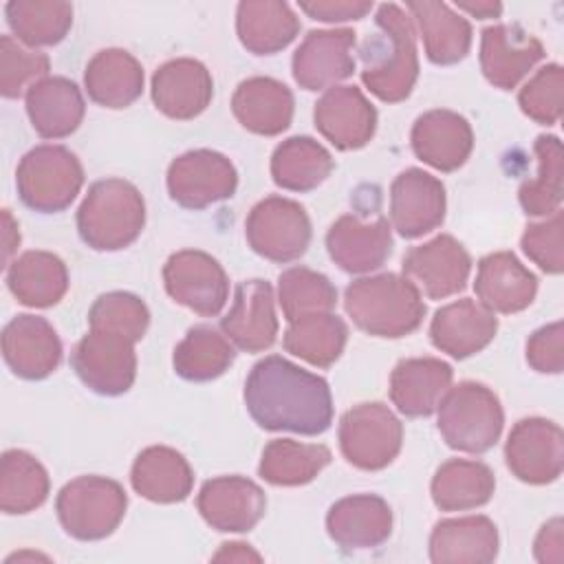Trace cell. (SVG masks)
I'll return each mask as SVG.
<instances>
[{"label": "cell", "instance_id": "ba28073f", "mask_svg": "<svg viewBox=\"0 0 564 564\" xmlns=\"http://www.w3.org/2000/svg\"><path fill=\"white\" fill-rule=\"evenodd\" d=\"M134 339L123 333L90 326L75 344L70 366L86 388L97 394L117 397L130 390L137 377Z\"/></svg>", "mask_w": 564, "mask_h": 564}, {"label": "cell", "instance_id": "c3c4849f", "mask_svg": "<svg viewBox=\"0 0 564 564\" xmlns=\"http://www.w3.org/2000/svg\"><path fill=\"white\" fill-rule=\"evenodd\" d=\"M562 88H564L562 66L546 64L520 88L518 104L529 119L542 126H553L562 117Z\"/></svg>", "mask_w": 564, "mask_h": 564}, {"label": "cell", "instance_id": "603a6c76", "mask_svg": "<svg viewBox=\"0 0 564 564\" xmlns=\"http://www.w3.org/2000/svg\"><path fill=\"white\" fill-rule=\"evenodd\" d=\"M212 95V75L198 59H170L152 75V101L170 119L187 121L198 117L209 106Z\"/></svg>", "mask_w": 564, "mask_h": 564}, {"label": "cell", "instance_id": "d6a6232c", "mask_svg": "<svg viewBox=\"0 0 564 564\" xmlns=\"http://www.w3.org/2000/svg\"><path fill=\"white\" fill-rule=\"evenodd\" d=\"M88 97L104 108H126L143 93V68L123 48H104L84 70Z\"/></svg>", "mask_w": 564, "mask_h": 564}, {"label": "cell", "instance_id": "b9f144b4", "mask_svg": "<svg viewBox=\"0 0 564 564\" xmlns=\"http://www.w3.org/2000/svg\"><path fill=\"white\" fill-rule=\"evenodd\" d=\"M48 474L42 463L24 449H7L0 458V509L4 513H29L48 498Z\"/></svg>", "mask_w": 564, "mask_h": 564}, {"label": "cell", "instance_id": "4316f807", "mask_svg": "<svg viewBox=\"0 0 564 564\" xmlns=\"http://www.w3.org/2000/svg\"><path fill=\"white\" fill-rule=\"evenodd\" d=\"M474 291L485 308L509 315L535 300L538 278L511 251H496L478 262Z\"/></svg>", "mask_w": 564, "mask_h": 564}, {"label": "cell", "instance_id": "d6986e66", "mask_svg": "<svg viewBox=\"0 0 564 564\" xmlns=\"http://www.w3.org/2000/svg\"><path fill=\"white\" fill-rule=\"evenodd\" d=\"M326 249L330 260L346 273L375 271L392 253L390 223L383 216L361 220L359 216L344 214L330 225Z\"/></svg>", "mask_w": 564, "mask_h": 564}, {"label": "cell", "instance_id": "7402d4cb", "mask_svg": "<svg viewBox=\"0 0 564 564\" xmlns=\"http://www.w3.org/2000/svg\"><path fill=\"white\" fill-rule=\"evenodd\" d=\"M223 335L245 352H260L273 346L278 317L273 289L267 280H245L236 286L234 304L220 319Z\"/></svg>", "mask_w": 564, "mask_h": 564}, {"label": "cell", "instance_id": "db71d44e", "mask_svg": "<svg viewBox=\"0 0 564 564\" xmlns=\"http://www.w3.org/2000/svg\"><path fill=\"white\" fill-rule=\"evenodd\" d=\"M214 560H229V562H260V555L256 551L249 549V544L242 542H231V544H223V549L214 555Z\"/></svg>", "mask_w": 564, "mask_h": 564}, {"label": "cell", "instance_id": "ab89813d", "mask_svg": "<svg viewBox=\"0 0 564 564\" xmlns=\"http://www.w3.org/2000/svg\"><path fill=\"white\" fill-rule=\"evenodd\" d=\"M7 24L24 46H53L73 26V4L62 0H11L4 4Z\"/></svg>", "mask_w": 564, "mask_h": 564}, {"label": "cell", "instance_id": "5bb4252c", "mask_svg": "<svg viewBox=\"0 0 564 564\" xmlns=\"http://www.w3.org/2000/svg\"><path fill=\"white\" fill-rule=\"evenodd\" d=\"M403 273L430 300H443L465 289L471 271L467 249L449 234L412 247L403 258Z\"/></svg>", "mask_w": 564, "mask_h": 564}, {"label": "cell", "instance_id": "9f6ffc18", "mask_svg": "<svg viewBox=\"0 0 564 564\" xmlns=\"http://www.w3.org/2000/svg\"><path fill=\"white\" fill-rule=\"evenodd\" d=\"M2 216H4V258H9V253L20 242V231L15 229V223H13L11 214H9V209H2Z\"/></svg>", "mask_w": 564, "mask_h": 564}, {"label": "cell", "instance_id": "74e56055", "mask_svg": "<svg viewBox=\"0 0 564 564\" xmlns=\"http://www.w3.org/2000/svg\"><path fill=\"white\" fill-rule=\"evenodd\" d=\"M335 167L330 152L311 137L282 141L271 156L273 183L289 192H311L322 185Z\"/></svg>", "mask_w": 564, "mask_h": 564}, {"label": "cell", "instance_id": "bcb514c9", "mask_svg": "<svg viewBox=\"0 0 564 564\" xmlns=\"http://www.w3.org/2000/svg\"><path fill=\"white\" fill-rule=\"evenodd\" d=\"M51 62L44 53L24 48L13 35L0 37V93L7 99L26 95L33 84L48 77Z\"/></svg>", "mask_w": 564, "mask_h": 564}, {"label": "cell", "instance_id": "9a60e30c", "mask_svg": "<svg viewBox=\"0 0 564 564\" xmlns=\"http://www.w3.org/2000/svg\"><path fill=\"white\" fill-rule=\"evenodd\" d=\"M445 218V185L423 172L408 167L390 185V223L399 236L412 240L436 229Z\"/></svg>", "mask_w": 564, "mask_h": 564}, {"label": "cell", "instance_id": "8992f818", "mask_svg": "<svg viewBox=\"0 0 564 564\" xmlns=\"http://www.w3.org/2000/svg\"><path fill=\"white\" fill-rule=\"evenodd\" d=\"M84 185L79 159L64 145L42 143L29 150L15 170L20 200L35 212L55 214L66 209Z\"/></svg>", "mask_w": 564, "mask_h": 564}, {"label": "cell", "instance_id": "e575fe53", "mask_svg": "<svg viewBox=\"0 0 564 564\" xmlns=\"http://www.w3.org/2000/svg\"><path fill=\"white\" fill-rule=\"evenodd\" d=\"M405 7L419 24L425 55L432 64L449 66L467 57L471 26L463 15L454 13L445 2L410 0Z\"/></svg>", "mask_w": 564, "mask_h": 564}, {"label": "cell", "instance_id": "2e32d148", "mask_svg": "<svg viewBox=\"0 0 564 564\" xmlns=\"http://www.w3.org/2000/svg\"><path fill=\"white\" fill-rule=\"evenodd\" d=\"M203 520L216 531H251L267 509L264 491L242 476H218L207 480L196 498Z\"/></svg>", "mask_w": 564, "mask_h": 564}, {"label": "cell", "instance_id": "83f0119b", "mask_svg": "<svg viewBox=\"0 0 564 564\" xmlns=\"http://www.w3.org/2000/svg\"><path fill=\"white\" fill-rule=\"evenodd\" d=\"M452 377V366L436 357L401 359L390 375V401L405 416H430L449 390Z\"/></svg>", "mask_w": 564, "mask_h": 564}, {"label": "cell", "instance_id": "9c48e42d", "mask_svg": "<svg viewBox=\"0 0 564 564\" xmlns=\"http://www.w3.org/2000/svg\"><path fill=\"white\" fill-rule=\"evenodd\" d=\"M403 443V425L379 401L352 405L339 421V447L344 458L364 471L388 467Z\"/></svg>", "mask_w": 564, "mask_h": 564}, {"label": "cell", "instance_id": "d4e9b609", "mask_svg": "<svg viewBox=\"0 0 564 564\" xmlns=\"http://www.w3.org/2000/svg\"><path fill=\"white\" fill-rule=\"evenodd\" d=\"M414 154L441 172H454L469 159L474 150V132L469 121L454 110L423 112L412 126Z\"/></svg>", "mask_w": 564, "mask_h": 564}, {"label": "cell", "instance_id": "4fadbf2b", "mask_svg": "<svg viewBox=\"0 0 564 564\" xmlns=\"http://www.w3.org/2000/svg\"><path fill=\"white\" fill-rule=\"evenodd\" d=\"M505 458L518 480L529 485L553 482L564 467V434L553 421L522 419L509 432Z\"/></svg>", "mask_w": 564, "mask_h": 564}, {"label": "cell", "instance_id": "60d3db41", "mask_svg": "<svg viewBox=\"0 0 564 564\" xmlns=\"http://www.w3.org/2000/svg\"><path fill=\"white\" fill-rule=\"evenodd\" d=\"M330 463V449L322 443H297L275 438L262 449L260 476L278 487H297L311 482Z\"/></svg>", "mask_w": 564, "mask_h": 564}, {"label": "cell", "instance_id": "f6af8a7d", "mask_svg": "<svg viewBox=\"0 0 564 564\" xmlns=\"http://www.w3.org/2000/svg\"><path fill=\"white\" fill-rule=\"evenodd\" d=\"M278 302L286 322H293L313 313H333L337 304V289L319 271L291 267L278 278Z\"/></svg>", "mask_w": 564, "mask_h": 564}, {"label": "cell", "instance_id": "484cf974", "mask_svg": "<svg viewBox=\"0 0 564 564\" xmlns=\"http://www.w3.org/2000/svg\"><path fill=\"white\" fill-rule=\"evenodd\" d=\"M498 317L480 302L463 297L441 306L430 324L434 348L454 359H465L480 352L496 337Z\"/></svg>", "mask_w": 564, "mask_h": 564}, {"label": "cell", "instance_id": "f5cc1de1", "mask_svg": "<svg viewBox=\"0 0 564 564\" xmlns=\"http://www.w3.org/2000/svg\"><path fill=\"white\" fill-rule=\"evenodd\" d=\"M564 540H562V520L553 518L551 522H546L533 544V553L538 562H553L560 564L564 557V549H562Z\"/></svg>", "mask_w": 564, "mask_h": 564}, {"label": "cell", "instance_id": "ee69618b", "mask_svg": "<svg viewBox=\"0 0 564 564\" xmlns=\"http://www.w3.org/2000/svg\"><path fill=\"white\" fill-rule=\"evenodd\" d=\"M535 156H538V176L524 181L518 198L527 216H551L560 209L562 203V178H564V159L562 143L553 134H540L535 139Z\"/></svg>", "mask_w": 564, "mask_h": 564}, {"label": "cell", "instance_id": "681fc988", "mask_svg": "<svg viewBox=\"0 0 564 564\" xmlns=\"http://www.w3.org/2000/svg\"><path fill=\"white\" fill-rule=\"evenodd\" d=\"M564 216L562 209L553 212L544 223L529 225L522 234V251L546 273H562L564 269Z\"/></svg>", "mask_w": 564, "mask_h": 564}, {"label": "cell", "instance_id": "836d02e7", "mask_svg": "<svg viewBox=\"0 0 564 564\" xmlns=\"http://www.w3.org/2000/svg\"><path fill=\"white\" fill-rule=\"evenodd\" d=\"M236 31L253 55H273L295 40L300 20L286 2L245 0L236 9Z\"/></svg>", "mask_w": 564, "mask_h": 564}, {"label": "cell", "instance_id": "6da1fadb", "mask_svg": "<svg viewBox=\"0 0 564 564\" xmlns=\"http://www.w3.org/2000/svg\"><path fill=\"white\" fill-rule=\"evenodd\" d=\"M245 405L251 419L269 432L317 436L333 423L326 379L280 355H269L251 368L245 381Z\"/></svg>", "mask_w": 564, "mask_h": 564}, {"label": "cell", "instance_id": "cb8c5ba5", "mask_svg": "<svg viewBox=\"0 0 564 564\" xmlns=\"http://www.w3.org/2000/svg\"><path fill=\"white\" fill-rule=\"evenodd\" d=\"M326 531L344 551L375 549L392 533L390 505L375 494L346 496L328 509Z\"/></svg>", "mask_w": 564, "mask_h": 564}, {"label": "cell", "instance_id": "8fae6325", "mask_svg": "<svg viewBox=\"0 0 564 564\" xmlns=\"http://www.w3.org/2000/svg\"><path fill=\"white\" fill-rule=\"evenodd\" d=\"M238 187L234 163L216 150H189L167 167V192L185 209H205L231 198Z\"/></svg>", "mask_w": 564, "mask_h": 564}, {"label": "cell", "instance_id": "1f68e13d", "mask_svg": "<svg viewBox=\"0 0 564 564\" xmlns=\"http://www.w3.org/2000/svg\"><path fill=\"white\" fill-rule=\"evenodd\" d=\"M130 482L139 496L152 502L170 505L189 496L194 471L176 449L152 445L137 456L130 471Z\"/></svg>", "mask_w": 564, "mask_h": 564}, {"label": "cell", "instance_id": "f1b7e54d", "mask_svg": "<svg viewBox=\"0 0 564 564\" xmlns=\"http://www.w3.org/2000/svg\"><path fill=\"white\" fill-rule=\"evenodd\" d=\"M498 555V529L487 516L449 518L434 524L430 560L434 564H487Z\"/></svg>", "mask_w": 564, "mask_h": 564}, {"label": "cell", "instance_id": "ac0fdd59", "mask_svg": "<svg viewBox=\"0 0 564 564\" xmlns=\"http://www.w3.org/2000/svg\"><path fill=\"white\" fill-rule=\"evenodd\" d=\"M315 128L337 150L364 148L377 130V110L357 86H333L315 104Z\"/></svg>", "mask_w": 564, "mask_h": 564}, {"label": "cell", "instance_id": "f546056e", "mask_svg": "<svg viewBox=\"0 0 564 564\" xmlns=\"http://www.w3.org/2000/svg\"><path fill=\"white\" fill-rule=\"evenodd\" d=\"M231 110L249 132L275 137L291 126L293 95L289 86L273 77H249L238 84Z\"/></svg>", "mask_w": 564, "mask_h": 564}, {"label": "cell", "instance_id": "8d00e7d4", "mask_svg": "<svg viewBox=\"0 0 564 564\" xmlns=\"http://www.w3.org/2000/svg\"><path fill=\"white\" fill-rule=\"evenodd\" d=\"M496 489L494 471L480 460L449 458L432 478V500L441 511H467L489 502Z\"/></svg>", "mask_w": 564, "mask_h": 564}, {"label": "cell", "instance_id": "52a82bcc", "mask_svg": "<svg viewBox=\"0 0 564 564\" xmlns=\"http://www.w3.org/2000/svg\"><path fill=\"white\" fill-rule=\"evenodd\" d=\"M128 498L117 480L79 476L66 482L55 500L64 531L82 542L108 538L126 516Z\"/></svg>", "mask_w": 564, "mask_h": 564}, {"label": "cell", "instance_id": "816d5d0a", "mask_svg": "<svg viewBox=\"0 0 564 564\" xmlns=\"http://www.w3.org/2000/svg\"><path fill=\"white\" fill-rule=\"evenodd\" d=\"M300 9L319 22H346L361 20L372 11V2L364 0H315L300 2Z\"/></svg>", "mask_w": 564, "mask_h": 564}, {"label": "cell", "instance_id": "f907efd6", "mask_svg": "<svg viewBox=\"0 0 564 564\" xmlns=\"http://www.w3.org/2000/svg\"><path fill=\"white\" fill-rule=\"evenodd\" d=\"M527 361L538 372L560 375L564 368V337L562 322L538 328L527 341Z\"/></svg>", "mask_w": 564, "mask_h": 564}, {"label": "cell", "instance_id": "e0dca14e", "mask_svg": "<svg viewBox=\"0 0 564 564\" xmlns=\"http://www.w3.org/2000/svg\"><path fill=\"white\" fill-rule=\"evenodd\" d=\"M355 31H308L293 53V77L304 90L333 88L355 73Z\"/></svg>", "mask_w": 564, "mask_h": 564}, {"label": "cell", "instance_id": "44dd1931", "mask_svg": "<svg viewBox=\"0 0 564 564\" xmlns=\"http://www.w3.org/2000/svg\"><path fill=\"white\" fill-rule=\"evenodd\" d=\"M542 57V42L520 24H494L482 31L480 68L500 90L516 88Z\"/></svg>", "mask_w": 564, "mask_h": 564}, {"label": "cell", "instance_id": "ffe728a7", "mask_svg": "<svg viewBox=\"0 0 564 564\" xmlns=\"http://www.w3.org/2000/svg\"><path fill=\"white\" fill-rule=\"evenodd\" d=\"M2 357L15 377L37 381L59 366L62 341L44 317L15 315L2 330Z\"/></svg>", "mask_w": 564, "mask_h": 564}, {"label": "cell", "instance_id": "11a10c76", "mask_svg": "<svg viewBox=\"0 0 564 564\" xmlns=\"http://www.w3.org/2000/svg\"><path fill=\"white\" fill-rule=\"evenodd\" d=\"M458 9L476 15L478 20H487V18H498L502 13V4L500 2H489V0H476V2H456Z\"/></svg>", "mask_w": 564, "mask_h": 564}, {"label": "cell", "instance_id": "7dc6e473", "mask_svg": "<svg viewBox=\"0 0 564 564\" xmlns=\"http://www.w3.org/2000/svg\"><path fill=\"white\" fill-rule=\"evenodd\" d=\"M88 324L123 333L139 341L148 330L150 311L141 297L126 291H112L99 295L93 302L88 311Z\"/></svg>", "mask_w": 564, "mask_h": 564}, {"label": "cell", "instance_id": "7bdbcfd3", "mask_svg": "<svg viewBox=\"0 0 564 564\" xmlns=\"http://www.w3.org/2000/svg\"><path fill=\"white\" fill-rule=\"evenodd\" d=\"M234 346L212 326H194L174 348V372L187 381H212L234 364Z\"/></svg>", "mask_w": 564, "mask_h": 564}, {"label": "cell", "instance_id": "f35d334b", "mask_svg": "<svg viewBox=\"0 0 564 564\" xmlns=\"http://www.w3.org/2000/svg\"><path fill=\"white\" fill-rule=\"evenodd\" d=\"M348 326L335 313H313L289 322L284 330V350L317 368L333 366L344 352Z\"/></svg>", "mask_w": 564, "mask_h": 564}, {"label": "cell", "instance_id": "30bf717a", "mask_svg": "<svg viewBox=\"0 0 564 564\" xmlns=\"http://www.w3.org/2000/svg\"><path fill=\"white\" fill-rule=\"evenodd\" d=\"M245 234L258 256L284 264L306 253L311 220L300 203L284 196H267L249 212Z\"/></svg>", "mask_w": 564, "mask_h": 564}, {"label": "cell", "instance_id": "4dcf8cb0", "mask_svg": "<svg viewBox=\"0 0 564 564\" xmlns=\"http://www.w3.org/2000/svg\"><path fill=\"white\" fill-rule=\"evenodd\" d=\"M84 97L75 82L66 77H44L26 93V115L42 139H64L84 119Z\"/></svg>", "mask_w": 564, "mask_h": 564}, {"label": "cell", "instance_id": "5b68a950", "mask_svg": "<svg viewBox=\"0 0 564 564\" xmlns=\"http://www.w3.org/2000/svg\"><path fill=\"white\" fill-rule=\"evenodd\" d=\"M436 410L438 432L452 449L482 454L491 449L502 434V405L494 390L482 383L460 381L445 392Z\"/></svg>", "mask_w": 564, "mask_h": 564}, {"label": "cell", "instance_id": "277c9868", "mask_svg": "<svg viewBox=\"0 0 564 564\" xmlns=\"http://www.w3.org/2000/svg\"><path fill=\"white\" fill-rule=\"evenodd\" d=\"M145 225L141 192L123 178H104L88 187L77 209L79 238L95 251H117L132 245Z\"/></svg>", "mask_w": 564, "mask_h": 564}, {"label": "cell", "instance_id": "7a4b0ae2", "mask_svg": "<svg viewBox=\"0 0 564 564\" xmlns=\"http://www.w3.org/2000/svg\"><path fill=\"white\" fill-rule=\"evenodd\" d=\"M361 82L381 101H403L419 77L416 35L412 20L394 2H383L375 13V31L359 48Z\"/></svg>", "mask_w": 564, "mask_h": 564}, {"label": "cell", "instance_id": "d590c367", "mask_svg": "<svg viewBox=\"0 0 564 564\" xmlns=\"http://www.w3.org/2000/svg\"><path fill=\"white\" fill-rule=\"evenodd\" d=\"M7 286L13 297L33 308L57 304L68 289V271L62 258L48 251H26L7 269Z\"/></svg>", "mask_w": 564, "mask_h": 564}, {"label": "cell", "instance_id": "3957f363", "mask_svg": "<svg viewBox=\"0 0 564 564\" xmlns=\"http://www.w3.org/2000/svg\"><path fill=\"white\" fill-rule=\"evenodd\" d=\"M344 308L359 330L388 339L414 333L425 317L421 291L412 280L397 273L350 282L344 291Z\"/></svg>", "mask_w": 564, "mask_h": 564}, {"label": "cell", "instance_id": "7c38bea8", "mask_svg": "<svg viewBox=\"0 0 564 564\" xmlns=\"http://www.w3.org/2000/svg\"><path fill=\"white\" fill-rule=\"evenodd\" d=\"M163 282L170 297L189 311L214 317L229 297V280L216 258L198 249H183L167 258Z\"/></svg>", "mask_w": 564, "mask_h": 564}]
</instances>
